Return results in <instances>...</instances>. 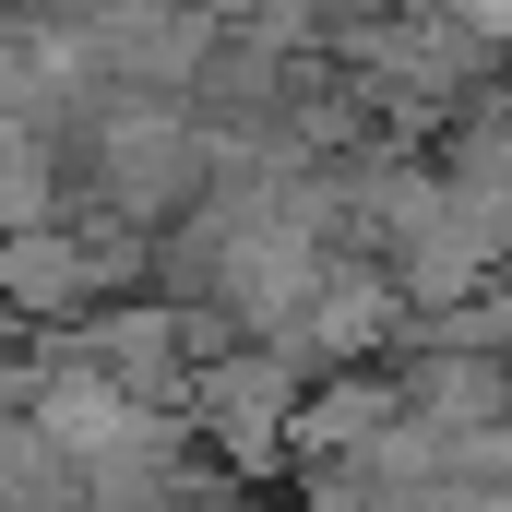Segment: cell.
I'll return each mask as SVG.
<instances>
[{"instance_id":"cell-1","label":"cell","mask_w":512,"mask_h":512,"mask_svg":"<svg viewBox=\"0 0 512 512\" xmlns=\"http://www.w3.org/2000/svg\"><path fill=\"white\" fill-rule=\"evenodd\" d=\"M131 108L96 131V179H108V203L131 215H167V203H191V179H203V131L167 120V84H120Z\"/></svg>"},{"instance_id":"cell-2","label":"cell","mask_w":512,"mask_h":512,"mask_svg":"<svg viewBox=\"0 0 512 512\" xmlns=\"http://www.w3.org/2000/svg\"><path fill=\"white\" fill-rule=\"evenodd\" d=\"M191 405H203V429L239 453V465H274V441H286V417H298V358L262 334V346H239V358H215L203 382H179Z\"/></svg>"},{"instance_id":"cell-3","label":"cell","mask_w":512,"mask_h":512,"mask_svg":"<svg viewBox=\"0 0 512 512\" xmlns=\"http://www.w3.org/2000/svg\"><path fill=\"white\" fill-rule=\"evenodd\" d=\"M120 262H131L120 239H84V227L24 215V227H0V298L36 310V322H60V310H96V286H108Z\"/></svg>"},{"instance_id":"cell-4","label":"cell","mask_w":512,"mask_h":512,"mask_svg":"<svg viewBox=\"0 0 512 512\" xmlns=\"http://www.w3.org/2000/svg\"><path fill=\"white\" fill-rule=\"evenodd\" d=\"M72 358L108 370L120 393H143V405H167V393L191 382V322L179 310H108L96 334H72Z\"/></svg>"}]
</instances>
